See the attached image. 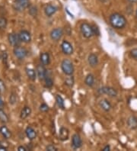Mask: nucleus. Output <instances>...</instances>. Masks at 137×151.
<instances>
[{"label": "nucleus", "instance_id": "obj_3", "mask_svg": "<svg viewBox=\"0 0 137 151\" xmlns=\"http://www.w3.org/2000/svg\"><path fill=\"white\" fill-rule=\"evenodd\" d=\"M80 31L83 37L85 38H90L94 35L93 30H92V26L88 23L83 22L80 25Z\"/></svg>", "mask_w": 137, "mask_h": 151}, {"label": "nucleus", "instance_id": "obj_31", "mask_svg": "<svg viewBox=\"0 0 137 151\" xmlns=\"http://www.w3.org/2000/svg\"><path fill=\"white\" fill-rule=\"evenodd\" d=\"M40 111L42 112H47L49 111V106L47 104L43 103L40 105Z\"/></svg>", "mask_w": 137, "mask_h": 151}, {"label": "nucleus", "instance_id": "obj_40", "mask_svg": "<svg viewBox=\"0 0 137 151\" xmlns=\"http://www.w3.org/2000/svg\"><path fill=\"white\" fill-rule=\"evenodd\" d=\"M127 1L130 2V3H136V2H137V0H127Z\"/></svg>", "mask_w": 137, "mask_h": 151}, {"label": "nucleus", "instance_id": "obj_26", "mask_svg": "<svg viewBox=\"0 0 137 151\" xmlns=\"http://www.w3.org/2000/svg\"><path fill=\"white\" fill-rule=\"evenodd\" d=\"M9 117L2 109H0V122L2 123H8L9 122Z\"/></svg>", "mask_w": 137, "mask_h": 151}, {"label": "nucleus", "instance_id": "obj_18", "mask_svg": "<svg viewBox=\"0 0 137 151\" xmlns=\"http://www.w3.org/2000/svg\"><path fill=\"white\" fill-rule=\"evenodd\" d=\"M25 134L27 136V137L29 140H32L36 138L37 137V132L32 127H27V128L25 129Z\"/></svg>", "mask_w": 137, "mask_h": 151}, {"label": "nucleus", "instance_id": "obj_28", "mask_svg": "<svg viewBox=\"0 0 137 151\" xmlns=\"http://www.w3.org/2000/svg\"><path fill=\"white\" fill-rule=\"evenodd\" d=\"M8 24L7 19L5 17L0 16V29L3 30L6 28Z\"/></svg>", "mask_w": 137, "mask_h": 151}, {"label": "nucleus", "instance_id": "obj_7", "mask_svg": "<svg viewBox=\"0 0 137 151\" xmlns=\"http://www.w3.org/2000/svg\"><path fill=\"white\" fill-rule=\"evenodd\" d=\"M63 35V30L61 28H56L53 29L49 34L50 38L53 41H58L62 38Z\"/></svg>", "mask_w": 137, "mask_h": 151}, {"label": "nucleus", "instance_id": "obj_13", "mask_svg": "<svg viewBox=\"0 0 137 151\" xmlns=\"http://www.w3.org/2000/svg\"><path fill=\"white\" fill-rule=\"evenodd\" d=\"M19 37H20V40L22 42H24L27 44V43H30L31 41V35L30 34L29 32H27L26 30H22L19 33Z\"/></svg>", "mask_w": 137, "mask_h": 151}, {"label": "nucleus", "instance_id": "obj_23", "mask_svg": "<svg viewBox=\"0 0 137 151\" xmlns=\"http://www.w3.org/2000/svg\"><path fill=\"white\" fill-rule=\"evenodd\" d=\"M26 74H27V77L29 78L31 80L34 81L37 78V72L34 69L32 68H26L25 70Z\"/></svg>", "mask_w": 137, "mask_h": 151}, {"label": "nucleus", "instance_id": "obj_16", "mask_svg": "<svg viewBox=\"0 0 137 151\" xmlns=\"http://www.w3.org/2000/svg\"><path fill=\"white\" fill-rule=\"evenodd\" d=\"M127 125L132 130L137 129V118L134 115H131L127 119Z\"/></svg>", "mask_w": 137, "mask_h": 151}, {"label": "nucleus", "instance_id": "obj_22", "mask_svg": "<svg viewBox=\"0 0 137 151\" xmlns=\"http://www.w3.org/2000/svg\"><path fill=\"white\" fill-rule=\"evenodd\" d=\"M0 133H1V134L3 136V137L5 139L10 138L11 136V131H10V130L5 125L2 126V127L0 128Z\"/></svg>", "mask_w": 137, "mask_h": 151}, {"label": "nucleus", "instance_id": "obj_34", "mask_svg": "<svg viewBox=\"0 0 137 151\" xmlns=\"http://www.w3.org/2000/svg\"><path fill=\"white\" fill-rule=\"evenodd\" d=\"M6 89V85H5V83H4V82L2 81V79H0V92L3 93V92H5Z\"/></svg>", "mask_w": 137, "mask_h": 151}, {"label": "nucleus", "instance_id": "obj_12", "mask_svg": "<svg viewBox=\"0 0 137 151\" xmlns=\"http://www.w3.org/2000/svg\"><path fill=\"white\" fill-rule=\"evenodd\" d=\"M98 105L100 109L104 110V111H106V112H109L112 109L111 103L108 99H100L98 102Z\"/></svg>", "mask_w": 137, "mask_h": 151}, {"label": "nucleus", "instance_id": "obj_39", "mask_svg": "<svg viewBox=\"0 0 137 151\" xmlns=\"http://www.w3.org/2000/svg\"><path fill=\"white\" fill-rule=\"evenodd\" d=\"M3 106H4V101L3 100H2V98H1V96H0V109L3 108Z\"/></svg>", "mask_w": 137, "mask_h": 151}, {"label": "nucleus", "instance_id": "obj_24", "mask_svg": "<svg viewBox=\"0 0 137 151\" xmlns=\"http://www.w3.org/2000/svg\"><path fill=\"white\" fill-rule=\"evenodd\" d=\"M56 101L58 105V107L61 109H65V102H64V99H62V96L60 95H57L56 96Z\"/></svg>", "mask_w": 137, "mask_h": 151}, {"label": "nucleus", "instance_id": "obj_17", "mask_svg": "<svg viewBox=\"0 0 137 151\" xmlns=\"http://www.w3.org/2000/svg\"><path fill=\"white\" fill-rule=\"evenodd\" d=\"M69 136H70V131H69V130L66 127H61L60 130V133H59V138H60V140H62V141L68 140Z\"/></svg>", "mask_w": 137, "mask_h": 151}, {"label": "nucleus", "instance_id": "obj_42", "mask_svg": "<svg viewBox=\"0 0 137 151\" xmlns=\"http://www.w3.org/2000/svg\"><path fill=\"white\" fill-rule=\"evenodd\" d=\"M0 59H1V56H0Z\"/></svg>", "mask_w": 137, "mask_h": 151}, {"label": "nucleus", "instance_id": "obj_29", "mask_svg": "<svg viewBox=\"0 0 137 151\" xmlns=\"http://www.w3.org/2000/svg\"><path fill=\"white\" fill-rule=\"evenodd\" d=\"M28 12H29V14L31 16L35 17L37 15L38 10H37V8L36 6H31V7H29V11H28Z\"/></svg>", "mask_w": 137, "mask_h": 151}, {"label": "nucleus", "instance_id": "obj_25", "mask_svg": "<svg viewBox=\"0 0 137 151\" xmlns=\"http://www.w3.org/2000/svg\"><path fill=\"white\" fill-rule=\"evenodd\" d=\"M65 85L67 86L68 87H70V88H72L73 87L74 84H75V79L74 77L72 76H69L68 77H66V79H65Z\"/></svg>", "mask_w": 137, "mask_h": 151}, {"label": "nucleus", "instance_id": "obj_30", "mask_svg": "<svg viewBox=\"0 0 137 151\" xmlns=\"http://www.w3.org/2000/svg\"><path fill=\"white\" fill-rule=\"evenodd\" d=\"M17 101V95L15 92H11L9 97V103L11 105H15Z\"/></svg>", "mask_w": 137, "mask_h": 151}, {"label": "nucleus", "instance_id": "obj_1", "mask_svg": "<svg viewBox=\"0 0 137 151\" xmlns=\"http://www.w3.org/2000/svg\"><path fill=\"white\" fill-rule=\"evenodd\" d=\"M109 22L110 25L116 29H123L127 24V20L125 16L118 12L113 13L110 15Z\"/></svg>", "mask_w": 137, "mask_h": 151}, {"label": "nucleus", "instance_id": "obj_35", "mask_svg": "<svg viewBox=\"0 0 137 151\" xmlns=\"http://www.w3.org/2000/svg\"><path fill=\"white\" fill-rule=\"evenodd\" d=\"M46 150L47 151H57L58 148L57 147H55L54 145H53V144H49L46 147Z\"/></svg>", "mask_w": 137, "mask_h": 151}, {"label": "nucleus", "instance_id": "obj_8", "mask_svg": "<svg viewBox=\"0 0 137 151\" xmlns=\"http://www.w3.org/2000/svg\"><path fill=\"white\" fill-rule=\"evenodd\" d=\"M61 50L66 55H71L73 53V47L70 42L65 40L61 44Z\"/></svg>", "mask_w": 137, "mask_h": 151}, {"label": "nucleus", "instance_id": "obj_14", "mask_svg": "<svg viewBox=\"0 0 137 151\" xmlns=\"http://www.w3.org/2000/svg\"><path fill=\"white\" fill-rule=\"evenodd\" d=\"M58 10V8L54 5H51V4H48L44 8V13H45L46 16L47 17H51L55 13L57 12Z\"/></svg>", "mask_w": 137, "mask_h": 151}, {"label": "nucleus", "instance_id": "obj_2", "mask_svg": "<svg viewBox=\"0 0 137 151\" xmlns=\"http://www.w3.org/2000/svg\"><path fill=\"white\" fill-rule=\"evenodd\" d=\"M61 70L66 76H72L74 73L75 68L73 63L70 60L64 59L61 63Z\"/></svg>", "mask_w": 137, "mask_h": 151}, {"label": "nucleus", "instance_id": "obj_15", "mask_svg": "<svg viewBox=\"0 0 137 151\" xmlns=\"http://www.w3.org/2000/svg\"><path fill=\"white\" fill-rule=\"evenodd\" d=\"M88 64L91 67H95L98 64V57L94 53H91L88 57Z\"/></svg>", "mask_w": 137, "mask_h": 151}, {"label": "nucleus", "instance_id": "obj_9", "mask_svg": "<svg viewBox=\"0 0 137 151\" xmlns=\"http://www.w3.org/2000/svg\"><path fill=\"white\" fill-rule=\"evenodd\" d=\"M82 146V140L80 135L78 134H75L72 135V147L74 150L79 149Z\"/></svg>", "mask_w": 137, "mask_h": 151}, {"label": "nucleus", "instance_id": "obj_20", "mask_svg": "<svg viewBox=\"0 0 137 151\" xmlns=\"http://www.w3.org/2000/svg\"><path fill=\"white\" fill-rule=\"evenodd\" d=\"M95 76L91 73L86 76L85 79V83L88 87H93L94 85H95Z\"/></svg>", "mask_w": 137, "mask_h": 151}, {"label": "nucleus", "instance_id": "obj_33", "mask_svg": "<svg viewBox=\"0 0 137 151\" xmlns=\"http://www.w3.org/2000/svg\"><path fill=\"white\" fill-rule=\"evenodd\" d=\"M92 26V30H93V33L94 35H97V36H99L100 35V30H99L98 27L95 24H93Z\"/></svg>", "mask_w": 137, "mask_h": 151}, {"label": "nucleus", "instance_id": "obj_6", "mask_svg": "<svg viewBox=\"0 0 137 151\" xmlns=\"http://www.w3.org/2000/svg\"><path fill=\"white\" fill-rule=\"evenodd\" d=\"M13 53H14V55L19 60H24L28 54V52L25 48L19 46V45L15 47L14 50H13Z\"/></svg>", "mask_w": 137, "mask_h": 151}, {"label": "nucleus", "instance_id": "obj_19", "mask_svg": "<svg viewBox=\"0 0 137 151\" xmlns=\"http://www.w3.org/2000/svg\"><path fill=\"white\" fill-rule=\"evenodd\" d=\"M40 63H42L44 66H47V65H49L50 63V57H49V54L47 52H44L42 54H40Z\"/></svg>", "mask_w": 137, "mask_h": 151}, {"label": "nucleus", "instance_id": "obj_38", "mask_svg": "<svg viewBox=\"0 0 137 151\" xmlns=\"http://www.w3.org/2000/svg\"><path fill=\"white\" fill-rule=\"evenodd\" d=\"M103 151H109L110 150V145H106L104 147V148L102 149Z\"/></svg>", "mask_w": 137, "mask_h": 151}, {"label": "nucleus", "instance_id": "obj_41", "mask_svg": "<svg viewBox=\"0 0 137 151\" xmlns=\"http://www.w3.org/2000/svg\"><path fill=\"white\" fill-rule=\"evenodd\" d=\"M136 16L137 18V8H136Z\"/></svg>", "mask_w": 137, "mask_h": 151}, {"label": "nucleus", "instance_id": "obj_32", "mask_svg": "<svg viewBox=\"0 0 137 151\" xmlns=\"http://www.w3.org/2000/svg\"><path fill=\"white\" fill-rule=\"evenodd\" d=\"M130 57L134 60H137V48H133L130 51Z\"/></svg>", "mask_w": 137, "mask_h": 151}, {"label": "nucleus", "instance_id": "obj_36", "mask_svg": "<svg viewBox=\"0 0 137 151\" xmlns=\"http://www.w3.org/2000/svg\"><path fill=\"white\" fill-rule=\"evenodd\" d=\"M7 58H8V54L6 52H3L2 54V60H3L4 64H7Z\"/></svg>", "mask_w": 137, "mask_h": 151}, {"label": "nucleus", "instance_id": "obj_27", "mask_svg": "<svg viewBox=\"0 0 137 151\" xmlns=\"http://www.w3.org/2000/svg\"><path fill=\"white\" fill-rule=\"evenodd\" d=\"M44 80H45V86L47 87V88H52V87H53V81L50 76H47V77L45 78Z\"/></svg>", "mask_w": 137, "mask_h": 151}, {"label": "nucleus", "instance_id": "obj_10", "mask_svg": "<svg viewBox=\"0 0 137 151\" xmlns=\"http://www.w3.org/2000/svg\"><path fill=\"white\" fill-rule=\"evenodd\" d=\"M36 72L37 75V77L39 78L40 80H44L45 78L47 77V70H46L45 66L41 64H39L37 66L36 68Z\"/></svg>", "mask_w": 137, "mask_h": 151}, {"label": "nucleus", "instance_id": "obj_21", "mask_svg": "<svg viewBox=\"0 0 137 151\" xmlns=\"http://www.w3.org/2000/svg\"><path fill=\"white\" fill-rule=\"evenodd\" d=\"M31 114V108H30L29 106H24V107L23 108V109L22 110V111H21L20 118H22V119L24 120L25 119V118H27Z\"/></svg>", "mask_w": 137, "mask_h": 151}, {"label": "nucleus", "instance_id": "obj_4", "mask_svg": "<svg viewBox=\"0 0 137 151\" xmlns=\"http://www.w3.org/2000/svg\"><path fill=\"white\" fill-rule=\"evenodd\" d=\"M100 95H108V96L112 98H115L117 96V91L115 88L110 86H103L101 88H98V90Z\"/></svg>", "mask_w": 137, "mask_h": 151}, {"label": "nucleus", "instance_id": "obj_37", "mask_svg": "<svg viewBox=\"0 0 137 151\" xmlns=\"http://www.w3.org/2000/svg\"><path fill=\"white\" fill-rule=\"evenodd\" d=\"M18 151H27V149L25 147H23V146H19L18 148Z\"/></svg>", "mask_w": 137, "mask_h": 151}, {"label": "nucleus", "instance_id": "obj_11", "mask_svg": "<svg viewBox=\"0 0 137 151\" xmlns=\"http://www.w3.org/2000/svg\"><path fill=\"white\" fill-rule=\"evenodd\" d=\"M8 40H9V44H11V46L16 47L19 45L22 41L20 40V37H19V35L18 34L15 33H10L8 36Z\"/></svg>", "mask_w": 137, "mask_h": 151}, {"label": "nucleus", "instance_id": "obj_5", "mask_svg": "<svg viewBox=\"0 0 137 151\" xmlns=\"http://www.w3.org/2000/svg\"><path fill=\"white\" fill-rule=\"evenodd\" d=\"M30 6L29 0H15L13 7L16 11L22 12Z\"/></svg>", "mask_w": 137, "mask_h": 151}]
</instances>
